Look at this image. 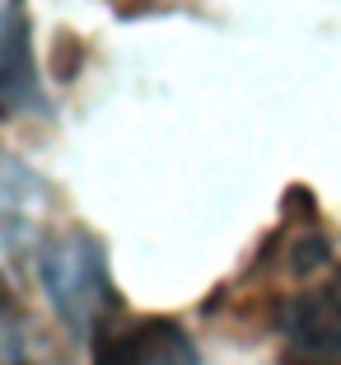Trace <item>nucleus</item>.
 <instances>
[{
    "mask_svg": "<svg viewBox=\"0 0 341 365\" xmlns=\"http://www.w3.org/2000/svg\"><path fill=\"white\" fill-rule=\"evenodd\" d=\"M257 319L280 342V365H341V258L309 197L290 192L285 225L267 239L253 272Z\"/></svg>",
    "mask_w": 341,
    "mask_h": 365,
    "instance_id": "1",
    "label": "nucleus"
},
{
    "mask_svg": "<svg viewBox=\"0 0 341 365\" xmlns=\"http://www.w3.org/2000/svg\"><path fill=\"white\" fill-rule=\"evenodd\" d=\"M38 281L43 295L52 300L56 319L70 328V337L94 342L98 323L117 314L112 277H107V253L89 230H65L38 248Z\"/></svg>",
    "mask_w": 341,
    "mask_h": 365,
    "instance_id": "2",
    "label": "nucleus"
},
{
    "mask_svg": "<svg viewBox=\"0 0 341 365\" xmlns=\"http://www.w3.org/2000/svg\"><path fill=\"white\" fill-rule=\"evenodd\" d=\"M89 346L94 365H201L187 328L164 314H107Z\"/></svg>",
    "mask_w": 341,
    "mask_h": 365,
    "instance_id": "3",
    "label": "nucleus"
},
{
    "mask_svg": "<svg viewBox=\"0 0 341 365\" xmlns=\"http://www.w3.org/2000/svg\"><path fill=\"white\" fill-rule=\"evenodd\" d=\"M43 113L28 0H0V122Z\"/></svg>",
    "mask_w": 341,
    "mask_h": 365,
    "instance_id": "4",
    "label": "nucleus"
},
{
    "mask_svg": "<svg viewBox=\"0 0 341 365\" xmlns=\"http://www.w3.org/2000/svg\"><path fill=\"white\" fill-rule=\"evenodd\" d=\"M23 361V323L14 314V304L0 295V365H19Z\"/></svg>",
    "mask_w": 341,
    "mask_h": 365,
    "instance_id": "5",
    "label": "nucleus"
}]
</instances>
